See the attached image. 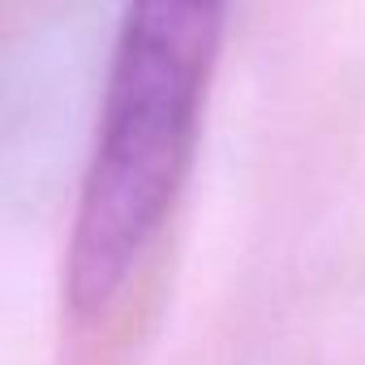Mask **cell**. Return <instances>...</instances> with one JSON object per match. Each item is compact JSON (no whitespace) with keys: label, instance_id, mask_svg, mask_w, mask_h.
<instances>
[{"label":"cell","instance_id":"cell-1","mask_svg":"<svg viewBox=\"0 0 365 365\" xmlns=\"http://www.w3.org/2000/svg\"><path fill=\"white\" fill-rule=\"evenodd\" d=\"M220 31L224 0H125L65 250L78 318L116 301L185 185Z\"/></svg>","mask_w":365,"mask_h":365}]
</instances>
